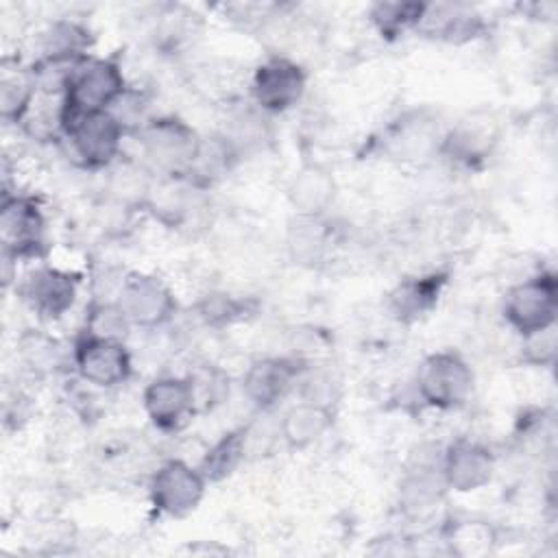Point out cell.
<instances>
[{"mask_svg": "<svg viewBox=\"0 0 558 558\" xmlns=\"http://www.w3.org/2000/svg\"><path fill=\"white\" fill-rule=\"evenodd\" d=\"M126 92L122 68L111 57H87L70 74L63 92V131L87 113L109 111Z\"/></svg>", "mask_w": 558, "mask_h": 558, "instance_id": "cell-1", "label": "cell"}, {"mask_svg": "<svg viewBox=\"0 0 558 558\" xmlns=\"http://www.w3.org/2000/svg\"><path fill=\"white\" fill-rule=\"evenodd\" d=\"M140 146L146 163L161 177L187 179L198 159L203 140L174 116H161L140 126Z\"/></svg>", "mask_w": 558, "mask_h": 558, "instance_id": "cell-2", "label": "cell"}, {"mask_svg": "<svg viewBox=\"0 0 558 558\" xmlns=\"http://www.w3.org/2000/svg\"><path fill=\"white\" fill-rule=\"evenodd\" d=\"M558 279L554 272H538L508 288L504 296V316L523 338L556 325Z\"/></svg>", "mask_w": 558, "mask_h": 558, "instance_id": "cell-3", "label": "cell"}, {"mask_svg": "<svg viewBox=\"0 0 558 558\" xmlns=\"http://www.w3.org/2000/svg\"><path fill=\"white\" fill-rule=\"evenodd\" d=\"M473 371L466 360L453 351H438L423 360L416 373L418 397L438 410L462 405L473 390Z\"/></svg>", "mask_w": 558, "mask_h": 558, "instance_id": "cell-4", "label": "cell"}, {"mask_svg": "<svg viewBox=\"0 0 558 558\" xmlns=\"http://www.w3.org/2000/svg\"><path fill=\"white\" fill-rule=\"evenodd\" d=\"M0 242L7 259L39 257L46 248V220L39 203L24 194H4L0 207Z\"/></svg>", "mask_w": 558, "mask_h": 558, "instance_id": "cell-5", "label": "cell"}, {"mask_svg": "<svg viewBox=\"0 0 558 558\" xmlns=\"http://www.w3.org/2000/svg\"><path fill=\"white\" fill-rule=\"evenodd\" d=\"M124 131L126 129L111 111H98L72 120L63 133L83 168L102 170L120 155Z\"/></svg>", "mask_w": 558, "mask_h": 558, "instance_id": "cell-6", "label": "cell"}, {"mask_svg": "<svg viewBox=\"0 0 558 558\" xmlns=\"http://www.w3.org/2000/svg\"><path fill=\"white\" fill-rule=\"evenodd\" d=\"M74 366L78 375L98 388H113L131 377L133 362L122 340L81 333L74 342Z\"/></svg>", "mask_w": 558, "mask_h": 558, "instance_id": "cell-7", "label": "cell"}, {"mask_svg": "<svg viewBox=\"0 0 558 558\" xmlns=\"http://www.w3.org/2000/svg\"><path fill=\"white\" fill-rule=\"evenodd\" d=\"M205 488L207 480L198 469L183 460H168L155 471L148 493L157 512L168 517H185L196 510Z\"/></svg>", "mask_w": 558, "mask_h": 558, "instance_id": "cell-8", "label": "cell"}, {"mask_svg": "<svg viewBox=\"0 0 558 558\" xmlns=\"http://www.w3.org/2000/svg\"><path fill=\"white\" fill-rule=\"evenodd\" d=\"M118 305L122 307L131 327L142 329H155L168 323L177 310L170 288L159 277L144 272H133L122 281Z\"/></svg>", "mask_w": 558, "mask_h": 558, "instance_id": "cell-9", "label": "cell"}, {"mask_svg": "<svg viewBox=\"0 0 558 558\" xmlns=\"http://www.w3.org/2000/svg\"><path fill=\"white\" fill-rule=\"evenodd\" d=\"M307 87L305 70L288 57H270L253 74V98L268 113H281L294 107Z\"/></svg>", "mask_w": 558, "mask_h": 558, "instance_id": "cell-10", "label": "cell"}, {"mask_svg": "<svg viewBox=\"0 0 558 558\" xmlns=\"http://www.w3.org/2000/svg\"><path fill=\"white\" fill-rule=\"evenodd\" d=\"M303 364L292 357H262L255 360L242 379L244 395L259 410H270L292 390L301 377Z\"/></svg>", "mask_w": 558, "mask_h": 558, "instance_id": "cell-11", "label": "cell"}, {"mask_svg": "<svg viewBox=\"0 0 558 558\" xmlns=\"http://www.w3.org/2000/svg\"><path fill=\"white\" fill-rule=\"evenodd\" d=\"M495 471V456L473 440H456L447 447L440 464L445 486L456 493H473L486 486Z\"/></svg>", "mask_w": 558, "mask_h": 558, "instance_id": "cell-12", "label": "cell"}, {"mask_svg": "<svg viewBox=\"0 0 558 558\" xmlns=\"http://www.w3.org/2000/svg\"><path fill=\"white\" fill-rule=\"evenodd\" d=\"M144 410L155 427L181 429L194 414V397L187 377H157L144 390Z\"/></svg>", "mask_w": 558, "mask_h": 558, "instance_id": "cell-13", "label": "cell"}, {"mask_svg": "<svg viewBox=\"0 0 558 558\" xmlns=\"http://www.w3.org/2000/svg\"><path fill=\"white\" fill-rule=\"evenodd\" d=\"M24 299L41 318H61L76 299V279L59 268H37L22 288Z\"/></svg>", "mask_w": 558, "mask_h": 558, "instance_id": "cell-14", "label": "cell"}, {"mask_svg": "<svg viewBox=\"0 0 558 558\" xmlns=\"http://www.w3.org/2000/svg\"><path fill=\"white\" fill-rule=\"evenodd\" d=\"M447 283V272H429L401 281L388 294V310L401 323L423 318L436 303Z\"/></svg>", "mask_w": 558, "mask_h": 558, "instance_id": "cell-15", "label": "cell"}, {"mask_svg": "<svg viewBox=\"0 0 558 558\" xmlns=\"http://www.w3.org/2000/svg\"><path fill=\"white\" fill-rule=\"evenodd\" d=\"M336 196V183L327 168L312 163L301 168L290 185H288V198L292 207L299 211V216L305 218H320L325 209L333 203Z\"/></svg>", "mask_w": 558, "mask_h": 558, "instance_id": "cell-16", "label": "cell"}, {"mask_svg": "<svg viewBox=\"0 0 558 558\" xmlns=\"http://www.w3.org/2000/svg\"><path fill=\"white\" fill-rule=\"evenodd\" d=\"M333 410L314 399L294 403L281 418V436L290 449H305L316 442L331 425Z\"/></svg>", "mask_w": 558, "mask_h": 558, "instance_id": "cell-17", "label": "cell"}, {"mask_svg": "<svg viewBox=\"0 0 558 558\" xmlns=\"http://www.w3.org/2000/svg\"><path fill=\"white\" fill-rule=\"evenodd\" d=\"M482 28V17L462 4H427L416 31L445 41H469L477 37Z\"/></svg>", "mask_w": 558, "mask_h": 558, "instance_id": "cell-18", "label": "cell"}, {"mask_svg": "<svg viewBox=\"0 0 558 558\" xmlns=\"http://www.w3.org/2000/svg\"><path fill=\"white\" fill-rule=\"evenodd\" d=\"M92 46L89 31L78 22H54L46 33L41 41V59L48 63H63V65H76L83 59H87V48Z\"/></svg>", "mask_w": 558, "mask_h": 558, "instance_id": "cell-19", "label": "cell"}, {"mask_svg": "<svg viewBox=\"0 0 558 558\" xmlns=\"http://www.w3.org/2000/svg\"><path fill=\"white\" fill-rule=\"evenodd\" d=\"M246 453V432L244 429H231L220 440L211 445V449L205 453V458L198 464V471L209 482H222L229 477Z\"/></svg>", "mask_w": 558, "mask_h": 558, "instance_id": "cell-20", "label": "cell"}, {"mask_svg": "<svg viewBox=\"0 0 558 558\" xmlns=\"http://www.w3.org/2000/svg\"><path fill=\"white\" fill-rule=\"evenodd\" d=\"M37 94V81L33 70H17L2 74L0 81V116L7 124H22L33 98Z\"/></svg>", "mask_w": 558, "mask_h": 558, "instance_id": "cell-21", "label": "cell"}, {"mask_svg": "<svg viewBox=\"0 0 558 558\" xmlns=\"http://www.w3.org/2000/svg\"><path fill=\"white\" fill-rule=\"evenodd\" d=\"M427 4L425 2H377L371 7V22L386 39H397L410 28H418Z\"/></svg>", "mask_w": 558, "mask_h": 558, "instance_id": "cell-22", "label": "cell"}, {"mask_svg": "<svg viewBox=\"0 0 558 558\" xmlns=\"http://www.w3.org/2000/svg\"><path fill=\"white\" fill-rule=\"evenodd\" d=\"M493 135L486 129H480L477 124H460L451 133H447L440 142V150L460 163H475L477 159H484L490 153Z\"/></svg>", "mask_w": 558, "mask_h": 558, "instance_id": "cell-23", "label": "cell"}, {"mask_svg": "<svg viewBox=\"0 0 558 558\" xmlns=\"http://www.w3.org/2000/svg\"><path fill=\"white\" fill-rule=\"evenodd\" d=\"M196 414L209 412L229 395V377L214 364H203L187 375Z\"/></svg>", "mask_w": 558, "mask_h": 558, "instance_id": "cell-24", "label": "cell"}, {"mask_svg": "<svg viewBox=\"0 0 558 558\" xmlns=\"http://www.w3.org/2000/svg\"><path fill=\"white\" fill-rule=\"evenodd\" d=\"M131 323L124 316L122 307L109 301H96L89 305L85 314V327L83 333L96 336V338H111V340H124Z\"/></svg>", "mask_w": 558, "mask_h": 558, "instance_id": "cell-25", "label": "cell"}, {"mask_svg": "<svg viewBox=\"0 0 558 558\" xmlns=\"http://www.w3.org/2000/svg\"><path fill=\"white\" fill-rule=\"evenodd\" d=\"M198 316L211 325V327H222V325H231L240 318H244V314L248 312V303L240 301L231 294L225 292H211L207 296H203V301L196 305Z\"/></svg>", "mask_w": 558, "mask_h": 558, "instance_id": "cell-26", "label": "cell"}, {"mask_svg": "<svg viewBox=\"0 0 558 558\" xmlns=\"http://www.w3.org/2000/svg\"><path fill=\"white\" fill-rule=\"evenodd\" d=\"M445 480L442 473L436 477L427 471H418V475L408 477L403 484V501L408 508H429L434 501L440 499V493L445 490Z\"/></svg>", "mask_w": 558, "mask_h": 558, "instance_id": "cell-27", "label": "cell"}, {"mask_svg": "<svg viewBox=\"0 0 558 558\" xmlns=\"http://www.w3.org/2000/svg\"><path fill=\"white\" fill-rule=\"evenodd\" d=\"M556 349H558V336H556V325H551L547 329L523 336L521 360L530 366H551L556 360Z\"/></svg>", "mask_w": 558, "mask_h": 558, "instance_id": "cell-28", "label": "cell"}]
</instances>
